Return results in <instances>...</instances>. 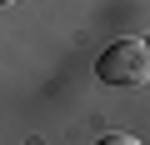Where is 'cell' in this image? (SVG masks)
Listing matches in <instances>:
<instances>
[{
  "mask_svg": "<svg viewBox=\"0 0 150 145\" xmlns=\"http://www.w3.org/2000/svg\"><path fill=\"white\" fill-rule=\"evenodd\" d=\"M95 75L105 85H145L150 80V50H145V40H115V45H105L100 60H95Z\"/></svg>",
  "mask_w": 150,
  "mask_h": 145,
  "instance_id": "1",
  "label": "cell"
},
{
  "mask_svg": "<svg viewBox=\"0 0 150 145\" xmlns=\"http://www.w3.org/2000/svg\"><path fill=\"white\" fill-rule=\"evenodd\" d=\"M0 5H15V0H0Z\"/></svg>",
  "mask_w": 150,
  "mask_h": 145,
  "instance_id": "2",
  "label": "cell"
}]
</instances>
